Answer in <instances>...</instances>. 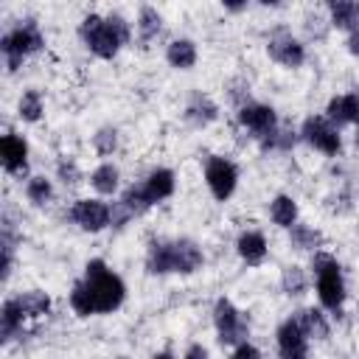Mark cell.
I'll list each match as a JSON object with an SVG mask.
<instances>
[{"mask_svg":"<svg viewBox=\"0 0 359 359\" xmlns=\"http://www.w3.org/2000/svg\"><path fill=\"white\" fill-rule=\"evenodd\" d=\"M79 36H81V42L87 45L90 53H95L98 59H112L129 42L132 31H129V22L121 14H109V17L87 14L79 25Z\"/></svg>","mask_w":359,"mask_h":359,"instance_id":"6da1fadb","label":"cell"},{"mask_svg":"<svg viewBox=\"0 0 359 359\" xmlns=\"http://www.w3.org/2000/svg\"><path fill=\"white\" fill-rule=\"evenodd\" d=\"M84 283H87L90 292H93L95 314H109V311H115V309L123 303V297H126L123 280H121L101 258L87 261V266H84Z\"/></svg>","mask_w":359,"mask_h":359,"instance_id":"7a4b0ae2","label":"cell"},{"mask_svg":"<svg viewBox=\"0 0 359 359\" xmlns=\"http://www.w3.org/2000/svg\"><path fill=\"white\" fill-rule=\"evenodd\" d=\"M311 269H314V278H317V297H320L323 309L339 314L342 303H345V280H342V269H339L337 258H331L325 252H317L314 261H311Z\"/></svg>","mask_w":359,"mask_h":359,"instance_id":"3957f363","label":"cell"},{"mask_svg":"<svg viewBox=\"0 0 359 359\" xmlns=\"http://www.w3.org/2000/svg\"><path fill=\"white\" fill-rule=\"evenodd\" d=\"M42 45H45V36H42V31H39V25H36L34 20H22V22L14 25L8 34H3L0 48H3V56H6L8 73H14V70L22 65L25 56L42 50Z\"/></svg>","mask_w":359,"mask_h":359,"instance_id":"277c9868","label":"cell"},{"mask_svg":"<svg viewBox=\"0 0 359 359\" xmlns=\"http://www.w3.org/2000/svg\"><path fill=\"white\" fill-rule=\"evenodd\" d=\"M238 123L247 132H252V137L264 149H275L278 146L280 129H278V115H275L272 107H266V104H250L247 101V104L238 107Z\"/></svg>","mask_w":359,"mask_h":359,"instance_id":"5b68a950","label":"cell"},{"mask_svg":"<svg viewBox=\"0 0 359 359\" xmlns=\"http://www.w3.org/2000/svg\"><path fill=\"white\" fill-rule=\"evenodd\" d=\"M213 325H216V334H219V342L222 345H241L247 342V320L244 314L227 300V297H219L216 306H213Z\"/></svg>","mask_w":359,"mask_h":359,"instance_id":"8992f818","label":"cell"},{"mask_svg":"<svg viewBox=\"0 0 359 359\" xmlns=\"http://www.w3.org/2000/svg\"><path fill=\"white\" fill-rule=\"evenodd\" d=\"M300 135H303V140H306L309 146H314L317 151H323V154H328V157L339 154V149H342L339 129H337L325 115H311V118H306Z\"/></svg>","mask_w":359,"mask_h":359,"instance_id":"52a82bcc","label":"cell"},{"mask_svg":"<svg viewBox=\"0 0 359 359\" xmlns=\"http://www.w3.org/2000/svg\"><path fill=\"white\" fill-rule=\"evenodd\" d=\"M205 182H208L213 199L224 202L233 196V191L238 185V168L227 157H210L205 163Z\"/></svg>","mask_w":359,"mask_h":359,"instance_id":"ba28073f","label":"cell"},{"mask_svg":"<svg viewBox=\"0 0 359 359\" xmlns=\"http://www.w3.org/2000/svg\"><path fill=\"white\" fill-rule=\"evenodd\" d=\"M67 216L73 224H79L87 233H101L104 227L112 224V208L101 199H76Z\"/></svg>","mask_w":359,"mask_h":359,"instance_id":"9c48e42d","label":"cell"},{"mask_svg":"<svg viewBox=\"0 0 359 359\" xmlns=\"http://www.w3.org/2000/svg\"><path fill=\"white\" fill-rule=\"evenodd\" d=\"M266 53H269V59H275L278 65H283L289 70H294V67H300L306 62V48L286 28L272 31V36L266 42Z\"/></svg>","mask_w":359,"mask_h":359,"instance_id":"30bf717a","label":"cell"},{"mask_svg":"<svg viewBox=\"0 0 359 359\" xmlns=\"http://www.w3.org/2000/svg\"><path fill=\"white\" fill-rule=\"evenodd\" d=\"M275 337H278V359H309V351H306L309 337L303 334V328L297 325L294 317L283 320L278 325Z\"/></svg>","mask_w":359,"mask_h":359,"instance_id":"8fae6325","label":"cell"},{"mask_svg":"<svg viewBox=\"0 0 359 359\" xmlns=\"http://www.w3.org/2000/svg\"><path fill=\"white\" fill-rule=\"evenodd\" d=\"M0 157H3V168L11 177H25L28 174V143H25L22 135L6 132L0 137Z\"/></svg>","mask_w":359,"mask_h":359,"instance_id":"7c38bea8","label":"cell"},{"mask_svg":"<svg viewBox=\"0 0 359 359\" xmlns=\"http://www.w3.org/2000/svg\"><path fill=\"white\" fill-rule=\"evenodd\" d=\"M202 261H205V255L196 247V241H191V238H174L171 241V266H174V272L191 275L202 266Z\"/></svg>","mask_w":359,"mask_h":359,"instance_id":"4fadbf2b","label":"cell"},{"mask_svg":"<svg viewBox=\"0 0 359 359\" xmlns=\"http://www.w3.org/2000/svg\"><path fill=\"white\" fill-rule=\"evenodd\" d=\"M325 118L334 126H342V123H356L359 126V93L334 95L325 107Z\"/></svg>","mask_w":359,"mask_h":359,"instance_id":"5bb4252c","label":"cell"},{"mask_svg":"<svg viewBox=\"0 0 359 359\" xmlns=\"http://www.w3.org/2000/svg\"><path fill=\"white\" fill-rule=\"evenodd\" d=\"M236 250H238V255L247 266H258L266 258V238L258 230H244L236 241Z\"/></svg>","mask_w":359,"mask_h":359,"instance_id":"9a60e30c","label":"cell"},{"mask_svg":"<svg viewBox=\"0 0 359 359\" xmlns=\"http://www.w3.org/2000/svg\"><path fill=\"white\" fill-rule=\"evenodd\" d=\"M140 185H143L149 202L157 205V202H163V199H168L174 194V171L171 168H154Z\"/></svg>","mask_w":359,"mask_h":359,"instance_id":"2e32d148","label":"cell"},{"mask_svg":"<svg viewBox=\"0 0 359 359\" xmlns=\"http://www.w3.org/2000/svg\"><path fill=\"white\" fill-rule=\"evenodd\" d=\"M25 320H28V317H25V311H22L20 297H8V300L3 303V309H0V334H3V342H8V339L22 328Z\"/></svg>","mask_w":359,"mask_h":359,"instance_id":"e0dca14e","label":"cell"},{"mask_svg":"<svg viewBox=\"0 0 359 359\" xmlns=\"http://www.w3.org/2000/svg\"><path fill=\"white\" fill-rule=\"evenodd\" d=\"M165 62L177 70H191L196 65V45L191 39H171L165 48Z\"/></svg>","mask_w":359,"mask_h":359,"instance_id":"ac0fdd59","label":"cell"},{"mask_svg":"<svg viewBox=\"0 0 359 359\" xmlns=\"http://www.w3.org/2000/svg\"><path fill=\"white\" fill-rule=\"evenodd\" d=\"M146 269L151 275L174 272V266H171V241L157 238V241L149 244V250H146Z\"/></svg>","mask_w":359,"mask_h":359,"instance_id":"d6986e66","label":"cell"},{"mask_svg":"<svg viewBox=\"0 0 359 359\" xmlns=\"http://www.w3.org/2000/svg\"><path fill=\"white\" fill-rule=\"evenodd\" d=\"M328 14H331V25L339 31H356L359 28V14H356V3L351 0H331L328 3Z\"/></svg>","mask_w":359,"mask_h":359,"instance_id":"ffe728a7","label":"cell"},{"mask_svg":"<svg viewBox=\"0 0 359 359\" xmlns=\"http://www.w3.org/2000/svg\"><path fill=\"white\" fill-rule=\"evenodd\" d=\"M294 320H297V325L303 328V334L309 339H325L328 331H331L328 328V320H325V314L320 309H303V311L294 314Z\"/></svg>","mask_w":359,"mask_h":359,"instance_id":"44dd1931","label":"cell"},{"mask_svg":"<svg viewBox=\"0 0 359 359\" xmlns=\"http://www.w3.org/2000/svg\"><path fill=\"white\" fill-rule=\"evenodd\" d=\"M90 185H93L101 196L115 194L118 185H121V171H118V165H112V163H101V165L90 174Z\"/></svg>","mask_w":359,"mask_h":359,"instance_id":"7402d4cb","label":"cell"},{"mask_svg":"<svg viewBox=\"0 0 359 359\" xmlns=\"http://www.w3.org/2000/svg\"><path fill=\"white\" fill-rule=\"evenodd\" d=\"M269 216H272V222H275L278 227L292 230V227L297 224V202H294L292 196L280 194V196L272 199V205H269Z\"/></svg>","mask_w":359,"mask_h":359,"instance_id":"603a6c76","label":"cell"},{"mask_svg":"<svg viewBox=\"0 0 359 359\" xmlns=\"http://www.w3.org/2000/svg\"><path fill=\"white\" fill-rule=\"evenodd\" d=\"M160 31H163V17H160V11L151 8V6H143L140 14H137V34H140V39H143V42H151Z\"/></svg>","mask_w":359,"mask_h":359,"instance_id":"cb8c5ba5","label":"cell"},{"mask_svg":"<svg viewBox=\"0 0 359 359\" xmlns=\"http://www.w3.org/2000/svg\"><path fill=\"white\" fill-rule=\"evenodd\" d=\"M25 199H28L31 205H36V208L48 205V202L53 199V185H50V180L42 177V174L31 177V180L25 182Z\"/></svg>","mask_w":359,"mask_h":359,"instance_id":"d4e9b609","label":"cell"},{"mask_svg":"<svg viewBox=\"0 0 359 359\" xmlns=\"http://www.w3.org/2000/svg\"><path fill=\"white\" fill-rule=\"evenodd\" d=\"M280 286H283V292H286V294H292V297H300V294H306V289H309V280H306V269H303V266H297V264H289V266H283V275H280Z\"/></svg>","mask_w":359,"mask_h":359,"instance_id":"484cf974","label":"cell"},{"mask_svg":"<svg viewBox=\"0 0 359 359\" xmlns=\"http://www.w3.org/2000/svg\"><path fill=\"white\" fill-rule=\"evenodd\" d=\"M70 309L79 314V317H90L95 314V300H93V292L84 280H76L73 289H70Z\"/></svg>","mask_w":359,"mask_h":359,"instance_id":"4316f807","label":"cell"},{"mask_svg":"<svg viewBox=\"0 0 359 359\" xmlns=\"http://www.w3.org/2000/svg\"><path fill=\"white\" fill-rule=\"evenodd\" d=\"M17 115L28 123H36L42 118V93L39 90H25L20 95V104H17Z\"/></svg>","mask_w":359,"mask_h":359,"instance_id":"83f0119b","label":"cell"},{"mask_svg":"<svg viewBox=\"0 0 359 359\" xmlns=\"http://www.w3.org/2000/svg\"><path fill=\"white\" fill-rule=\"evenodd\" d=\"M118 202L132 213V219H135V216H143V213L151 208V202H149V196H146L143 185H129V188L121 194V199H118Z\"/></svg>","mask_w":359,"mask_h":359,"instance_id":"f1b7e54d","label":"cell"},{"mask_svg":"<svg viewBox=\"0 0 359 359\" xmlns=\"http://www.w3.org/2000/svg\"><path fill=\"white\" fill-rule=\"evenodd\" d=\"M17 297H20V303H22L25 317H45V314L50 311V297H48L45 292H39V289L22 292V294H17Z\"/></svg>","mask_w":359,"mask_h":359,"instance_id":"f546056e","label":"cell"},{"mask_svg":"<svg viewBox=\"0 0 359 359\" xmlns=\"http://www.w3.org/2000/svg\"><path fill=\"white\" fill-rule=\"evenodd\" d=\"M289 238H292V247L294 250H311V252H317V247L323 241V236L311 224H294Z\"/></svg>","mask_w":359,"mask_h":359,"instance_id":"4dcf8cb0","label":"cell"},{"mask_svg":"<svg viewBox=\"0 0 359 359\" xmlns=\"http://www.w3.org/2000/svg\"><path fill=\"white\" fill-rule=\"evenodd\" d=\"M216 112H219V109H216V104H213L208 95H194V101L188 104V112H185V115H188L191 121H196V123H208V121L216 118Z\"/></svg>","mask_w":359,"mask_h":359,"instance_id":"1f68e13d","label":"cell"},{"mask_svg":"<svg viewBox=\"0 0 359 359\" xmlns=\"http://www.w3.org/2000/svg\"><path fill=\"white\" fill-rule=\"evenodd\" d=\"M93 146H95V151L98 154H112L115 149H118V132L112 129V126H104V129H98L95 135H93Z\"/></svg>","mask_w":359,"mask_h":359,"instance_id":"d6a6232c","label":"cell"},{"mask_svg":"<svg viewBox=\"0 0 359 359\" xmlns=\"http://www.w3.org/2000/svg\"><path fill=\"white\" fill-rule=\"evenodd\" d=\"M56 174H59V180H62L65 185H76V182H81V171L76 168L73 160H59Z\"/></svg>","mask_w":359,"mask_h":359,"instance_id":"836d02e7","label":"cell"},{"mask_svg":"<svg viewBox=\"0 0 359 359\" xmlns=\"http://www.w3.org/2000/svg\"><path fill=\"white\" fill-rule=\"evenodd\" d=\"M233 359H264V356H261V351H258L255 345H250V342H241V345H236V351H233Z\"/></svg>","mask_w":359,"mask_h":359,"instance_id":"e575fe53","label":"cell"},{"mask_svg":"<svg viewBox=\"0 0 359 359\" xmlns=\"http://www.w3.org/2000/svg\"><path fill=\"white\" fill-rule=\"evenodd\" d=\"M185 359H210V353H208L205 345H191V348L185 351Z\"/></svg>","mask_w":359,"mask_h":359,"instance_id":"d590c367","label":"cell"},{"mask_svg":"<svg viewBox=\"0 0 359 359\" xmlns=\"http://www.w3.org/2000/svg\"><path fill=\"white\" fill-rule=\"evenodd\" d=\"M345 45H348V50H351L353 56H359V28L348 34V42H345Z\"/></svg>","mask_w":359,"mask_h":359,"instance_id":"8d00e7d4","label":"cell"},{"mask_svg":"<svg viewBox=\"0 0 359 359\" xmlns=\"http://www.w3.org/2000/svg\"><path fill=\"white\" fill-rule=\"evenodd\" d=\"M224 8L227 11H241V8H247V3H224Z\"/></svg>","mask_w":359,"mask_h":359,"instance_id":"74e56055","label":"cell"},{"mask_svg":"<svg viewBox=\"0 0 359 359\" xmlns=\"http://www.w3.org/2000/svg\"><path fill=\"white\" fill-rule=\"evenodd\" d=\"M154 359H174V356H171V353H157Z\"/></svg>","mask_w":359,"mask_h":359,"instance_id":"f35d334b","label":"cell"},{"mask_svg":"<svg viewBox=\"0 0 359 359\" xmlns=\"http://www.w3.org/2000/svg\"><path fill=\"white\" fill-rule=\"evenodd\" d=\"M356 146H359V126H356Z\"/></svg>","mask_w":359,"mask_h":359,"instance_id":"ab89813d","label":"cell"},{"mask_svg":"<svg viewBox=\"0 0 359 359\" xmlns=\"http://www.w3.org/2000/svg\"><path fill=\"white\" fill-rule=\"evenodd\" d=\"M356 14H359V3H356Z\"/></svg>","mask_w":359,"mask_h":359,"instance_id":"60d3db41","label":"cell"}]
</instances>
